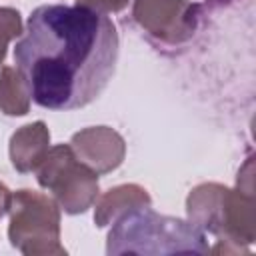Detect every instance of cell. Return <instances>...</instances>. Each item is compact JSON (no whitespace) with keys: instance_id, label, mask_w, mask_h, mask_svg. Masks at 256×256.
Instances as JSON below:
<instances>
[{"instance_id":"obj_6","label":"cell","mask_w":256,"mask_h":256,"mask_svg":"<svg viewBox=\"0 0 256 256\" xmlns=\"http://www.w3.org/2000/svg\"><path fill=\"white\" fill-rule=\"evenodd\" d=\"M70 148L76 158L96 174L116 170L126 156L124 138L110 126H90L72 134Z\"/></svg>"},{"instance_id":"obj_14","label":"cell","mask_w":256,"mask_h":256,"mask_svg":"<svg viewBox=\"0 0 256 256\" xmlns=\"http://www.w3.org/2000/svg\"><path fill=\"white\" fill-rule=\"evenodd\" d=\"M208 2H214V4H228V2H232V0H208Z\"/></svg>"},{"instance_id":"obj_13","label":"cell","mask_w":256,"mask_h":256,"mask_svg":"<svg viewBox=\"0 0 256 256\" xmlns=\"http://www.w3.org/2000/svg\"><path fill=\"white\" fill-rule=\"evenodd\" d=\"M10 202H12V192L8 190L6 184L0 182V220L8 214V210H10Z\"/></svg>"},{"instance_id":"obj_10","label":"cell","mask_w":256,"mask_h":256,"mask_svg":"<svg viewBox=\"0 0 256 256\" xmlns=\"http://www.w3.org/2000/svg\"><path fill=\"white\" fill-rule=\"evenodd\" d=\"M32 94L18 68L4 66L0 70V110L6 116H24L30 110Z\"/></svg>"},{"instance_id":"obj_5","label":"cell","mask_w":256,"mask_h":256,"mask_svg":"<svg viewBox=\"0 0 256 256\" xmlns=\"http://www.w3.org/2000/svg\"><path fill=\"white\" fill-rule=\"evenodd\" d=\"M132 16L156 42L178 46L188 42L200 24V6L190 0H132Z\"/></svg>"},{"instance_id":"obj_8","label":"cell","mask_w":256,"mask_h":256,"mask_svg":"<svg viewBox=\"0 0 256 256\" xmlns=\"http://www.w3.org/2000/svg\"><path fill=\"white\" fill-rule=\"evenodd\" d=\"M48 150H50V130L42 120L24 124L10 136V144H8L10 162L22 174L34 172L38 164L44 160Z\"/></svg>"},{"instance_id":"obj_3","label":"cell","mask_w":256,"mask_h":256,"mask_svg":"<svg viewBox=\"0 0 256 256\" xmlns=\"http://www.w3.org/2000/svg\"><path fill=\"white\" fill-rule=\"evenodd\" d=\"M10 244L26 256H64L60 242V206L36 190H16L10 202Z\"/></svg>"},{"instance_id":"obj_9","label":"cell","mask_w":256,"mask_h":256,"mask_svg":"<svg viewBox=\"0 0 256 256\" xmlns=\"http://www.w3.org/2000/svg\"><path fill=\"white\" fill-rule=\"evenodd\" d=\"M152 198L146 188L138 184H120L110 190H106L100 198H96L94 208V222L98 228H104L112 224L120 214L138 208V206H150Z\"/></svg>"},{"instance_id":"obj_1","label":"cell","mask_w":256,"mask_h":256,"mask_svg":"<svg viewBox=\"0 0 256 256\" xmlns=\"http://www.w3.org/2000/svg\"><path fill=\"white\" fill-rule=\"evenodd\" d=\"M118 50V30L106 14L78 4H44L28 16L14 62L38 106L76 110L104 92Z\"/></svg>"},{"instance_id":"obj_7","label":"cell","mask_w":256,"mask_h":256,"mask_svg":"<svg viewBox=\"0 0 256 256\" xmlns=\"http://www.w3.org/2000/svg\"><path fill=\"white\" fill-rule=\"evenodd\" d=\"M228 192L230 188L216 182H206L192 188L186 198L188 220L202 232H210L216 238H220L224 230Z\"/></svg>"},{"instance_id":"obj_4","label":"cell","mask_w":256,"mask_h":256,"mask_svg":"<svg viewBox=\"0 0 256 256\" xmlns=\"http://www.w3.org/2000/svg\"><path fill=\"white\" fill-rule=\"evenodd\" d=\"M34 172L66 214H84L98 198V174L76 158L70 144L52 146Z\"/></svg>"},{"instance_id":"obj_11","label":"cell","mask_w":256,"mask_h":256,"mask_svg":"<svg viewBox=\"0 0 256 256\" xmlns=\"http://www.w3.org/2000/svg\"><path fill=\"white\" fill-rule=\"evenodd\" d=\"M22 18L16 8L0 6V64L6 58L8 42L22 34Z\"/></svg>"},{"instance_id":"obj_12","label":"cell","mask_w":256,"mask_h":256,"mask_svg":"<svg viewBox=\"0 0 256 256\" xmlns=\"http://www.w3.org/2000/svg\"><path fill=\"white\" fill-rule=\"evenodd\" d=\"M130 0H76L78 6H84V8H90L94 12H100V14H114V12H122L126 6H128Z\"/></svg>"},{"instance_id":"obj_2","label":"cell","mask_w":256,"mask_h":256,"mask_svg":"<svg viewBox=\"0 0 256 256\" xmlns=\"http://www.w3.org/2000/svg\"><path fill=\"white\" fill-rule=\"evenodd\" d=\"M208 254L206 234L190 220L154 212L150 206H138L120 214L106 236V254Z\"/></svg>"}]
</instances>
